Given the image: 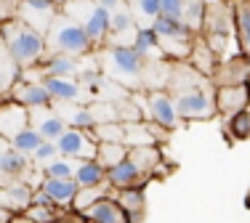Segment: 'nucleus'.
<instances>
[{
	"instance_id": "f257e3e1",
	"label": "nucleus",
	"mask_w": 250,
	"mask_h": 223,
	"mask_svg": "<svg viewBox=\"0 0 250 223\" xmlns=\"http://www.w3.org/2000/svg\"><path fill=\"white\" fill-rule=\"evenodd\" d=\"M0 43L3 48L8 51V56L19 64L21 69L29 67H38L48 51H45V37L35 29H29L24 21L14 19V21H5L0 24Z\"/></svg>"
},
{
	"instance_id": "f03ea898",
	"label": "nucleus",
	"mask_w": 250,
	"mask_h": 223,
	"mask_svg": "<svg viewBox=\"0 0 250 223\" xmlns=\"http://www.w3.org/2000/svg\"><path fill=\"white\" fill-rule=\"evenodd\" d=\"M45 51H48V56L85 58L93 54V45L88 40V35L83 32V27L69 19L67 14L59 11V16L53 19L51 29L45 32Z\"/></svg>"
},
{
	"instance_id": "7ed1b4c3",
	"label": "nucleus",
	"mask_w": 250,
	"mask_h": 223,
	"mask_svg": "<svg viewBox=\"0 0 250 223\" xmlns=\"http://www.w3.org/2000/svg\"><path fill=\"white\" fill-rule=\"evenodd\" d=\"M101 72L120 85H139L144 80V58L136 54L130 45H106L99 51Z\"/></svg>"
},
{
	"instance_id": "20e7f679",
	"label": "nucleus",
	"mask_w": 250,
	"mask_h": 223,
	"mask_svg": "<svg viewBox=\"0 0 250 223\" xmlns=\"http://www.w3.org/2000/svg\"><path fill=\"white\" fill-rule=\"evenodd\" d=\"M62 14H67L72 21L83 27L88 35L93 51L106 48V37H109V14L96 3V0H85V3H62Z\"/></svg>"
},
{
	"instance_id": "39448f33",
	"label": "nucleus",
	"mask_w": 250,
	"mask_h": 223,
	"mask_svg": "<svg viewBox=\"0 0 250 223\" xmlns=\"http://www.w3.org/2000/svg\"><path fill=\"white\" fill-rule=\"evenodd\" d=\"M130 98H133V104L141 109L144 120L149 117V122L160 125L165 133L178 130L181 120H178V112H176L173 96H170L168 91H160V88H152V91H136Z\"/></svg>"
},
{
	"instance_id": "423d86ee",
	"label": "nucleus",
	"mask_w": 250,
	"mask_h": 223,
	"mask_svg": "<svg viewBox=\"0 0 250 223\" xmlns=\"http://www.w3.org/2000/svg\"><path fill=\"white\" fill-rule=\"evenodd\" d=\"M154 35L160 37V48H163L165 58H176V61H187L189 54L194 48V40L197 35L192 32L184 21L176 19H165V16H157L154 19Z\"/></svg>"
},
{
	"instance_id": "0eeeda50",
	"label": "nucleus",
	"mask_w": 250,
	"mask_h": 223,
	"mask_svg": "<svg viewBox=\"0 0 250 223\" xmlns=\"http://www.w3.org/2000/svg\"><path fill=\"white\" fill-rule=\"evenodd\" d=\"M173 104L178 112V120H187V122H205V120H213L218 114L216 93L208 91V88L178 93V96H173Z\"/></svg>"
},
{
	"instance_id": "6e6552de",
	"label": "nucleus",
	"mask_w": 250,
	"mask_h": 223,
	"mask_svg": "<svg viewBox=\"0 0 250 223\" xmlns=\"http://www.w3.org/2000/svg\"><path fill=\"white\" fill-rule=\"evenodd\" d=\"M59 11H62L59 0H19V21H24L29 29L40 32L43 37L59 16Z\"/></svg>"
},
{
	"instance_id": "1a4fd4ad",
	"label": "nucleus",
	"mask_w": 250,
	"mask_h": 223,
	"mask_svg": "<svg viewBox=\"0 0 250 223\" xmlns=\"http://www.w3.org/2000/svg\"><path fill=\"white\" fill-rule=\"evenodd\" d=\"M59 157H67L75 162H85V160H96V149L99 144L93 141L91 130H77V128H67L64 136L56 141Z\"/></svg>"
},
{
	"instance_id": "9d476101",
	"label": "nucleus",
	"mask_w": 250,
	"mask_h": 223,
	"mask_svg": "<svg viewBox=\"0 0 250 223\" xmlns=\"http://www.w3.org/2000/svg\"><path fill=\"white\" fill-rule=\"evenodd\" d=\"M248 80H250V58L240 54L224 64L218 61L210 83L216 88H229V85H248Z\"/></svg>"
},
{
	"instance_id": "9b49d317",
	"label": "nucleus",
	"mask_w": 250,
	"mask_h": 223,
	"mask_svg": "<svg viewBox=\"0 0 250 223\" xmlns=\"http://www.w3.org/2000/svg\"><path fill=\"white\" fill-rule=\"evenodd\" d=\"M29 128L38 130L43 141L56 144L64 136V130H67V122L59 117V112L53 107L51 109H29Z\"/></svg>"
},
{
	"instance_id": "f8f14e48",
	"label": "nucleus",
	"mask_w": 250,
	"mask_h": 223,
	"mask_svg": "<svg viewBox=\"0 0 250 223\" xmlns=\"http://www.w3.org/2000/svg\"><path fill=\"white\" fill-rule=\"evenodd\" d=\"M29 128V109L16 101H0V136L5 141H14L21 130Z\"/></svg>"
},
{
	"instance_id": "ddd939ff",
	"label": "nucleus",
	"mask_w": 250,
	"mask_h": 223,
	"mask_svg": "<svg viewBox=\"0 0 250 223\" xmlns=\"http://www.w3.org/2000/svg\"><path fill=\"white\" fill-rule=\"evenodd\" d=\"M125 133H123V144L128 149H136V146H160V141H165L168 133H163V128L154 125V122H123Z\"/></svg>"
},
{
	"instance_id": "4468645a",
	"label": "nucleus",
	"mask_w": 250,
	"mask_h": 223,
	"mask_svg": "<svg viewBox=\"0 0 250 223\" xmlns=\"http://www.w3.org/2000/svg\"><path fill=\"white\" fill-rule=\"evenodd\" d=\"M35 189L24 181H11V184H0V207L8 210L14 215H21L32 204Z\"/></svg>"
},
{
	"instance_id": "2eb2a0df",
	"label": "nucleus",
	"mask_w": 250,
	"mask_h": 223,
	"mask_svg": "<svg viewBox=\"0 0 250 223\" xmlns=\"http://www.w3.org/2000/svg\"><path fill=\"white\" fill-rule=\"evenodd\" d=\"M40 85L48 91L53 104H80L88 98V93L83 91L80 83L72 77H43Z\"/></svg>"
},
{
	"instance_id": "dca6fc26",
	"label": "nucleus",
	"mask_w": 250,
	"mask_h": 223,
	"mask_svg": "<svg viewBox=\"0 0 250 223\" xmlns=\"http://www.w3.org/2000/svg\"><path fill=\"white\" fill-rule=\"evenodd\" d=\"M11 101L21 104L24 109H51L53 101L40 83H27L19 77V83L11 88Z\"/></svg>"
},
{
	"instance_id": "f3484780",
	"label": "nucleus",
	"mask_w": 250,
	"mask_h": 223,
	"mask_svg": "<svg viewBox=\"0 0 250 223\" xmlns=\"http://www.w3.org/2000/svg\"><path fill=\"white\" fill-rule=\"evenodd\" d=\"M250 107V88L248 85H229V88H216V109L218 114L231 117L237 112Z\"/></svg>"
},
{
	"instance_id": "a211bd4d",
	"label": "nucleus",
	"mask_w": 250,
	"mask_h": 223,
	"mask_svg": "<svg viewBox=\"0 0 250 223\" xmlns=\"http://www.w3.org/2000/svg\"><path fill=\"white\" fill-rule=\"evenodd\" d=\"M149 175H141L139 167L133 165L130 160L115 165L112 170H106V184L112 186L115 191H123V189H144Z\"/></svg>"
},
{
	"instance_id": "6ab92c4d",
	"label": "nucleus",
	"mask_w": 250,
	"mask_h": 223,
	"mask_svg": "<svg viewBox=\"0 0 250 223\" xmlns=\"http://www.w3.org/2000/svg\"><path fill=\"white\" fill-rule=\"evenodd\" d=\"M83 218L88 223H130L128 213L120 207L115 197H106V199H99L96 204H91L88 210H83Z\"/></svg>"
},
{
	"instance_id": "aec40b11",
	"label": "nucleus",
	"mask_w": 250,
	"mask_h": 223,
	"mask_svg": "<svg viewBox=\"0 0 250 223\" xmlns=\"http://www.w3.org/2000/svg\"><path fill=\"white\" fill-rule=\"evenodd\" d=\"M40 191H45L48 199L53 204H56L59 210H69L77 197V191H80V186L75 184V178L69 181H59V178H43V184L38 186Z\"/></svg>"
},
{
	"instance_id": "412c9836",
	"label": "nucleus",
	"mask_w": 250,
	"mask_h": 223,
	"mask_svg": "<svg viewBox=\"0 0 250 223\" xmlns=\"http://www.w3.org/2000/svg\"><path fill=\"white\" fill-rule=\"evenodd\" d=\"M187 64L194 69V72H200L202 77L210 80L213 72H216V67H218V56H216V51H213L205 40L197 37V40H194L192 54H189V58H187Z\"/></svg>"
},
{
	"instance_id": "4be33fe9",
	"label": "nucleus",
	"mask_w": 250,
	"mask_h": 223,
	"mask_svg": "<svg viewBox=\"0 0 250 223\" xmlns=\"http://www.w3.org/2000/svg\"><path fill=\"white\" fill-rule=\"evenodd\" d=\"M130 48L144 58V61H165V54H163V48H160V37L154 35L152 27H139L136 40H133Z\"/></svg>"
},
{
	"instance_id": "5701e85b",
	"label": "nucleus",
	"mask_w": 250,
	"mask_h": 223,
	"mask_svg": "<svg viewBox=\"0 0 250 223\" xmlns=\"http://www.w3.org/2000/svg\"><path fill=\"white\" fill-rule=\"evenodd\" d=\"M231 8H234V32L240 54L250 58V0H231Z\"/></svg>"
},
{
	"instance_id": "b1692460",
	"label": "nucleus",
	"mask_w": 250,
	"mask_h": 223,
	"mask_svg": "<svg viewBox=\"0 0 250 223\" xmlns=\"http://www.w3.org/2000/svg\"><path fill=\"white\" fill-rule=\"evenodd\" d=\"M115 199L120 202V207L128 213L130 223H141L146 218V194L144 189H123L115 191Z\"/></svg>"
},
{
	"instance_id": "393cba45",
	"label": "nucleus",
	"mask_w": 250,
	"mask_h": 223,
	"mask_svg": "<svg viewBox=\"0 0 250 223\" xmlns=\"http://www.w3.org/2000/svg\"><path fill=\"white\" fill-rule=\"evenodd\" d=\"M38 67L45 72V77H72L75 80L80 74L83 61H77L72 56H45Z\"/></svg>"
},
{
	"instance_id": "a878e982",
	"label": "nucleus",
	"mask_w": 250,
	"mask_h": 223,
	"mask_svg": "<svg viewBox=\"0 0 250 223\" xmlns=\"http://www.w3.org/2000/svg\"><path fill=\"white\" fill-rule=\"evenodd\" d=\"M128 160L139 167L141 175L152 178V173L163 162V151H160V146H136V149H128Z\"/></svg>"
},
{
	"instance_id": "bb28decb",
	"label": "nucleus",
	"mask_w": 250,
	"mask_h": 223,
	"mask_svg": "<svg viewBox=\"0 0 250 223\" xmlns=\"http://www.w3.org/2000/svg\"><path fill=\"white\" fill-rule=\"evenodd\" d=\"M75 184L80 189H93V186H101L106 184V170L99 165L96 160H85L77 165V173H75Z\"/></svg>"
},
{
	"instance_id": "cd10ccee",
	"label": "nucleus",
	"mask_w": 250,
	"mask_h": 223,
	"mask_svg": "<svg viewBox=\"0 0 250 223\" xmlns=\"http://www.w3.org/2000/svg\"><path fill=\"white\" fill-rule=\"evenodd\" d=\"M128 160V146L125 144H109V141H101L96 149V162L104 170H112L115 165Z\"/></svg>"
},
{
	"instance_id": "c85d7f7f",
	"label": "nucleus",
	"mask_w": 250,
	"mask_h": 223,
	"mask_svg": "<svg viewBox=\"0 0 250 223\" xmlns=\"http://www.w3.org/2000/svg\"><path fill=\"white\" fill-rule=\"evenodd\" d=\"M224 133L229 141H245L250 138V109H242L237 114L226 117L224 122Z\"/></svg>"
},
{
	"instance_id": "c756f323",
	"label": "nucleus",
	"mask_w": 250,
	"mask_h": 223,
	"mask_svg": "<svg viewBox=\"0 0 250 223\" xmlns=\"http://www.w3.org/2000/svg\"><path fill=\"white\" fill-rule=\"evenodd\" d=\"M106 197H115V189H112L109 184H101V186H93V189H80L72 202V210L77 213H83V210H88L91 204H96L99 199H106Z\"/></svg>"
},
{
	"instance_id": "7c9ffc66",
	"label": "nucleus",
	"mask_w": 250,
	"mask_h": 223,
	"mask_svg": "<svg viewBox=\"0 0 250 223\" xmlns=\"http://www.w3.org/2000/svg\"><path fill=\"white\" fill-rule=\"evenodd\" d=\"M205 11H208V0H184V24L192 29L194 35L202 32Z\"/></svg>"
},
{
	"instance_id": "2f4dec72",
	"label": "nucleus",
	"mask_w": 250,
	"mask_h": 223,
	"mask_svg": "<svg viewBox=\"0 0 250 223\" xmlns=\"http://www.w3.org/2000/svg\"><path fill=\"white\" fill-rule=\"evenodd\" d=\"M77 165H80V162H75V160H67V157H56V160H53L51 165H45L43 170H40V175H43V178H59V181H69V178H75V173H77Z\"/></svg>"
},
{
	"instance_id": "473e14b6",
	"label": "nucleus",
	"mask_w": 250,
	"mask_h": 223,
	"mask_svg": "<svg viewBox=\"0 0 250 223\" xmlns=\"http://www.w3.org/2000/svg\"><path fill=\"white\" fill-rule=\"evenodd\" d=\"M160 16V0H133V19L141 27H152Z\"/></svg>"
},
{
	"instance_id": "72a5a7b5",
	"label": "nucleus",
	"mask_w": 250,
	"mask_h": 223,
	"mask_svg": "<svg viewBox=\"0 0 250 223\" xmlns=\"http://www.w3.org/2000/svg\"><path fill=\"white\" fill-rule=\"evenodd\" d=\"M43 144V138H40L38 130H32V128H27V130H21L19 136H16L14 141H11V146H14L16 151H21V154L32 157L35 151H38V146Z\"/></svg>"
},
{
	"instance_id": "f704fd0d",
	"label": "nucleus",
	"mask_w": 250,
	"mask_h": 223,
	"mask_svg": "<svg viewBox=\"0 0 250 223\" xmlns=\"http://www.w3.org/2000/svg\"><path fill=\"white\" fill-rule=\"evenodd\" d=\"M59 213H62V210H59L56 204H29L21 215H27V218L35 221V223H53L59 218Z\"/></svg>"
},
{
	"instance_id": "c9c22d12",
	"label": "nucleus",
	"mask_w": 250,
	"mask_h": 223,
	"mask_svg": "<svg viewBox=\"0 0 250 223\" xmlns=\"http://www.w3.org/2000/svg\"><path fill=\"white\" fill-rule=\"evenodd\" d=\"M59 157V149H56V144H51V141H43V144L38 146V151H35L29 160H32V165L38 167V170H43L45 165H51L53 160Z\"/></svg>"
},
{
	"instance_id": "e433bc0d",
	"label": "nucleus",
	"mask_w": 250,
	"mask_h": 223,
	"mask_svg": "<svg viewBox=\"0 0 250 223\" xmlns=\"http://www.w3.org/2000/svg\"><path fill=\"white\" fill-rule=\"evenodd\" d=\"M160 16L184 21V0H160Z\"/></svg>"
},
{
	"instance_id": "4c0bfd02",
	"label": "nucleus",
	"mask_w": 250,
	"mask_h": 223,
	"mask_svg": "<svg viewBox=\"0 0 250 223\" xmlns=\"http://www.w3.org/2000/svg\"><path fill=\"white\" fill-rule=\"evenodd\" d=\"M19 19V0H0V24Z\"/></svg>"
},
{
	"instance_id": "58836bf2",
	"label": "nucleus",
	"mask_w": 250,
	"mask_h": 223,
	"mask_svg": "<svg viewBox=\"0 0 250 223\" xmlns=\"http://www.w3.org/2000/svg\"><path fill=\"white\" fill-rule=\"evenodd\" d=\"M53 223H88L85 218H83V213H77V210H62V213H59V218L53 221Z\"/></svg>"
},
{
	"instance_id": "ea45409f",
	"label": "nucleus",
	"mask_w": 250,
	"mask_h": 223,
	"mask_svg": "<svg viewBox=\"0 0 250 223\" xmlns=\"http://www.w3.org/2000/svg\"><path fill=\"white\" fill-rule=\"evenodd\" d=\"M96 3L101 5V8H104L106 11V14H115V11H120L123 8V5H125V0H96Z\"/></svg>"
},
{
	"instance_id": "a19ab883",
	"label": "nucleus",
	"mask_w": 250,
	"mask_h": 223,
	"mask_svg": "<svg viewBox=\"0 0 250 223\" xmlns=\"http://www.w3.org/2000/svg\"><path fill=\"white\" fill-rule=\"evenodd\" d=\"M11 218H14V213H8V210L0 207V223H11Z\"/></svg>"
},
{
	"instance_id": "79ce46f5",
	"label": "nucleus",
	"mask_w": 250,
	"mask_h": 223,
	"mask_svg": "<svg viewBox=\"0 0 250 223\" xmlns=\"http://www.w3.org/2000/svg\"><path fill=\"white\" fill-rule=\"evenodd\" d=\"M11 223H35V221H29L27 215H14V218H11Z\"/></svg>"
},
{
	"instance_id": "37998d69",
	"label": "nucleus",
	"mask_w": 250,
	"mask_h": 223,
	"mask_svg": "<svg viewBox=\"0 0 250 223\" xmlns=\"http://www.w3.org/2000/svg\"><path fill=\"white\" fill-rule=\"evenodd\" d=\"M59 3H85V0H59Z\"/></svg>"
},
{
	"instance_id": "c03bdc74",
	"label": "nucleus",
	"mask_w": 250,
	"mask_h": 223,
	"mask_svg": "<svg viewBox=\"0 0 250 223\" xmlns=\"http://www.w3.org/2000/svg\"><path fill=\"white\" fill-rule=\"evenodd\" d=\"M245 204H248V207H250V191H248V197H245Z\"/></svg>"
},
{
	"instance_id": "a18cd8bd",
	"label": "nucleus",
	"mask_w": 250,
	"mask_h": 223,
	"mask_svg": "<svg viewBox=\"0 0 250 223\" xmlns=\"http://www.w3.org/2000/svg\"><path fill=\"white\" fill-rule=\"evenodd\" d=\"M226 3H231V0H226Z\"/></svg>"
}]
</instances>
